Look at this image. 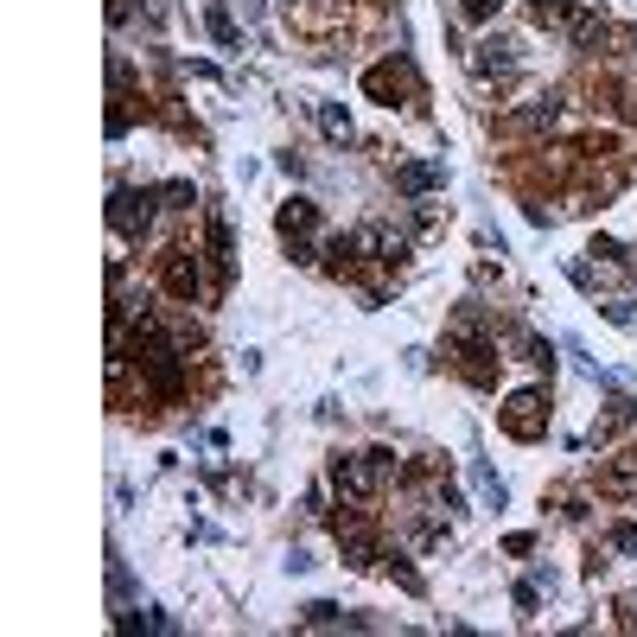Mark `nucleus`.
Instances as JSON below:
<instances>
[{"mask_svg": "<svg viewBox=\"0 0 637 637\" xmlns=\"http://www.w3.org/2000/svg\"><path fill=\"white\" fill-rule=\"evenodd\" d=\"M313 230H319V211H313L306 198H287V204H281V236L294 243V255H300V262L313 255Z\"/></svg>", "mask_w": 637, "mask_h": 637, "instance_id": "nucleus-4", "label": "nucleus"}, {"mask_svg": "<svg viewBox=\"0 0 637 637\" xmlns=\"http://www.w3.org/2000/svg\"><path fill=\"white\" fill-rule=\"evenodd\" d=\"M364 90H370L376 102H395L402 90H415V71H408L402 58H389V64H376V71L364 77Z\"/></svg>", "mask_w": 637, "mask_h": 637, "instance_id": "nucleus-5", "label": "nucleus"}, {"mask_svg": "<svg viewBox=\"0 0 637 637\" xmlns=\"http://www.w3.org/2000/svg\"><path fill=\"white\" fill-rule=\"evenodd\" d=\"M497 13V0H466V20H491Z\"/></svg>", "mask_w": 637, "mask_h": 637, "instance_id": "nucleus-17", "label": "nucleus"}, {"mask_svg": "<svg viewBox=\"0 0 637 637\" xmlns=\"http://www.w3.org/2000/svg\"><path fill=\"white\" fill-rule=\"evenodd\" d=\"M204 20H211L217 45H236V26H230V13H223V0H211V13H204Z\"/></svg>", "mask_w": 637, "mask_h": 637, "instance_id": "nucleus-14", "label": "nucleus"}, {"mask_svg": "<svg viewBox=\"0 0 637 637\" xmlns=\"http://www.w3.org/2000/svg\"><path fill=\"white\" fill-rule=\"evenodd\" d=\"M338 548H344V561L351 567H376V536L364 523H338Z\"/></svg>", "mask_w": 637, "mask_h": 637, "instance_id": "nucleus-7", "label": "nucleus"}, {"mask_svg": "<svg viewBox=\"0 0 637 637\" xmlns=\"http://www.w3.org/2000/svg\"><path fill=\"white\" fill-rule=\"evenodd\" d=\"M319 128L332 134V141H351V115H344V109H332V102L319 109Z\"/></svg>", "mask_w": 637, "mask_h": 637, "instance_id": "nucleus-13", "label": "nucleus"}, {"mask_svg": "<svg viewBox=\"0 0 637 637\" xmlns=\"http://www.w3.org/2000/svg\"><path fill=\"white\" fill-rule=\"evenodd\" d=\"M555 115H561V96L548 90V96H536V102H529V109H516L504 128H523V134H529V128H555Z\"/></svg>", "mask_w": 637, "mask_h": 637, "instance_id": "nucleus-11", "label": "nucleus"}, {"mask_svg": "<svg viewBox=\"0 0 637 637\" xmlns=\"http://www.w3.org/2000/svg\"><path fill=\"white\" fill-rule=\"evenodd\" d=\"M389 466H395L389 453H344V459H332V485H338L344 504H370V497L383 491Z\"/></svg>", "mask_w": 637, "mask_h": 637, "instance_id": "nucleus-1", "label": "nucleus"}, {"mask_svg": "<svg viewBox=\"0 0 637 637\" xmlns=\"http://www.w3.org/2000/svg\"><path fill=\"white\" fill-rule=\"evenodd\" d=\"M166 294L172 300H192L198 294V262L185 249H172V262H166Z\"/></svg>", "mask_w": 637, "mask_h": 637, "instance_id": "nucleus-10", "label": "nucleus"}, {"mask_svg": "<svg viewBox=\"0 0 637 637\" xmlns=\"http://www.w3.org/2000/svg\"><path fill=\"white\" fill-rule=\"evenodd\" d=\"M612 548H618V555H631V561H637V529H631V523H618V529H612Z\"/></svg>", "mask_w": 637, "mask_h": 637, "instance_id": "nucleus-15", "label": "nucleus"}, {"mask_svg": "<svg viewBox=\"0 0 637 637\" xmlns=\"http://www.w3.org/2000/svg\"><path fill=\"white\" fill-rule=\"evenodd\" d=\"M446 179V172L434 160H408V166H395V192H408V198H421V192H434V185Z\"/></svg>", "mask_w": 637, "mask_h": 637, "instance_id": "nucleus-6", "label": "nucleus"}, {"mask_svg": "<svg viewBox=\"0 0 637 637\" xmlns=\"http://www.w3.org/2000/svg\"><path fill=\"white\" fill-rule=\"evenodd\" d=\"M109 223H115V236H122V243H141L147 223H153V192H115Z\"/></svg>", "mask_w": 637, "mask_h": 637, "instance_id": "nucleus-3", "label": "nucleus"}, {"mask_svg": "<svg viewBox=\"0 0 637 637\" xmlns=\"http://www.w3.org/2000/svg\"><path fill=\"white\" fill-rule=\"evenodd\" d=\"M625 631H637V599H625Z\"/></svg>", "mask_w": 637, "mask_h": 637, "instance_id": "nucleus-18", "label": "nucleus"}, {"mask_svg": "<svg viewBox=\"0 0 637 637\" xmlns=\"http://www.w3.org/2000/svg\"><path fill=\"white\" fill-rule=\"evenodd\" d=\"M472 71H478V77H510V71H516V51H510L504 39H485V45L472 51Z\"/></svg>", "mask_w": 637, "mask_h": 637, "instance_id": "nucleus-9", "label": "nucleus"}, {"mask_svg": "<svg viewBox=\"0 0 637 637\" xmlns=\"http://www.w3.org/2000/svg\"><path fill=\"white\" fill-rule=\"evenodd\" d=\"M599 491H606V497H637V459L631 453L606 459V466H599Z\"/></svg>", "mask_w": 637, "mask_h": 637, "instance_id": "nucleus-8", "label": "nucleus"}, {"mask_svg": "<svg viewBox=\"0 0 637 637\" xmlns=\"http://www.w3.org/2000/svg\"><path fill=\"white\" fill-rule=\"evenodd\" d=\"M504 434L510 440H542L548 434V395L542 389H516L504 402Z\"/></svg>", "mask_w": 637, "mask_h": 637, "instance_id": "nucleus-2", "label": "nucleus"}, {"mask_svg": "<svg viewBox=\"0 0 637 637\" xmlns=\"http://www.w3.org/2000/svg\"><path fill=\"white\" fill-rule=\"evenodd\" d=\"M561 32H567L574 45H599V39H606V26H599L593 13H567V26H561Z\"/></svg>", "mask_w": 637, "mask_h": 637, "instance_id": "nucleus-12", "label": "nucleus"}, {"mask_svg": "<svg viewBox=\"0 0 637 637\" xmlns=\"http://www.w3.org/2000/svg\"><path fill=\"white\" fill-rule=\"evenodd\" d=\"M166 204H172V211H185V204H192V185H166V192H160Z\"/></svg>", "mask_w": 637, "mask_h": 637, "instance_id": "nucleus-16", "label": "nucleus"}]
</instances>
